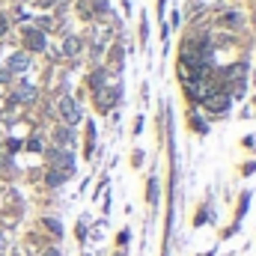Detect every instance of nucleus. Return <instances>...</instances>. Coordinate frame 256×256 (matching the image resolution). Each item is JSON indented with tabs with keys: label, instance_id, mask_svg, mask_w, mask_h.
<instances>
[{
	"label": "nucleus",
	"instance_id": "6ab92c4d",
	"mask_svg": "<svg viewBox=\"0 0 256 256\" xmlns=\"http://www.w3.org/2000/svg\"><path fill=\"white\" fill-rule=\"evenodd\" d=\"M119 256H122V254H119Z\"/></svg>",
	"mask_w": 256,
	"mask_h": 256
},
{
	"label": "nucleus",
	"instance_id": "f03ea898",
	"mask_svg": "<svg viewBox=\"0 0 256 256\" xmlns=\"http://www.w3.org/2000/svg\"><path fill=\"white\" fill-rule=\"evenodd\" d=\"M51 167L60 170V173H72V167H75L72 152H69V149H54V152H51Z\"/></svg>",
	"mask_w": 256,
	"mask_h": 256
},
{
	"label": "nucleus",
	"instance_id": "dca6fc26",
	"mask_svg": "<svg viewBox=\"0 0 256 256\" xmlns=\"http://www.w3.org/2000/svg\"><path fill=\"white\" fill-rule=\"evenodd\" d=\"M3 33H6V18L0 15V36H3Z\"/></svg>",
	"mask_w": 256,
	"mask_h": 256
},
{
	"label": "nucleus",
	"instance_id": "2eb2a0df",
	"mask_svg": "<svg viewBox=\"0 0 256 256\" xmlns=\"http://www.w3.org/2000/svg\"><path fill=\"white\" fill-rule=\"evenodd\" d=\"M36 3H39V6H54L57 0H36Z\"/></svg>",
	"mask_w": 256,
	"mask_h": 256
},
{
	"label": "nucleus",
	"instance_id": "f8f14e48",
	"mask_svg": "<svg viewBox=\"0 0 256 256\" xmlns=\"http://www.w3.org/2000/svg\"><path fill=\"white\" fill-rule=\"evenodd\" d=\"M45 227H48V230H51V233H57V236H60V233H63V227H60V224H57V221H51V218H48V221H45Z\"/></svg>",
	"mask_w": 256,
	"mask_h": 256
},
{
	"label": "nucleus",
	"instance_id": "ddd939ff",
	"mask_svg": "<svg viewBox=\"0 0 256 256\" xmlns=\"http://www.w3.org/2000/svg\"><path fill=\"white\" fill-rule=\"evenodd\" d=\"M101 81H104V75H101V72H95V75H92V86L98 89V86H101Z\"/></svg>",
	"mask_w": 256,
	"mask_h": 256
},
{
	"label": "nucleus",
	"instance_id": "20e7f679",
	"mask_svg": "<svg viewBox=\"0 0 256 256\" xmlns=\"http://www.w3.org/2000/svg\"><path fill=\"white\" fill-rule=\"evenodd\" d=\"M206 107L215 110V113H221V110L230 107V95H227V92H224V95H221V92H212V95L206 98Z\"/></svg>",
	"mask_w": 256,
	"mask_h": 256
},
{
	"label": "nucleus",
	"instance_id": "f257e3e1",
	"mask_svg": "<svg viewBox=\"0 0 256 256\" xmlns=\"http://www.w3.org/2000/svg\"><path fill=\"white\" fill-rule=\"evenodd\" d=\"M60 116H63L69 125H78V122H81V107L75 104L72 95H63V98H60Z\"/></svg>",
	"mask_w": 256,
	"mask_h": 256
},
{
	"label": "nucleus",
	"instance_id": "f3484780",
	"mask_svg": "<svg viewBox=\"0 0 256 256\" xmlns=\"http://www.w3.org/2000/svg\"><path fill=\"white\" fill-rule=\"evenodd\" d=\"M45 256H60V254H57V251H48V254H45Z\"/></svg>",
	"mask_w": 256,
	"mask_h": 256
},
{
	"label": "nucleus",
	"instance_id": "39448f33",
	"mask_svg": "<svg viewBox=\"0 0 256 256\" xmlns=\"http://www.w3.org/2000/svg\"><path fill=\"white\" fill-rule=\"evenodd\" d=\"M12 98H15V101H33V98H36V86L24 81V84L15 86V95H12Z\"/></svg>",
	"mask_w": 256,
	"mask_h": 256
},
{
	"label": "nucleus",
	"instance_id": "1a4fd4ad",
	"mask_svg": "<svg viewBox=\"0 0 256 256\" xmlns=\"http://www.w3.org/2000/svg\"><path fill=\"white\" fill-rule=\"evenodd\" d=\"M54 140H57L60 146H69V143H72V131H69V128H54Z\"/></svg>",
	"mask_w": 256,
	"mask_h": 256
},
{
	"label": "nucleus",
	"instance_id": "0eeeda50",
	"mask_svg": "<svg viewBox=\"0 0 256 256\" xmlns=\"http://www.w3.org/2000/svg\"><path fill=\"white\" fill-rule=\"evenodd\" d=\"M116 98H119V89L113 86V89H107V92L98 95V107H101V110H110V107L116 104Z\"/></svg>",
	"mask_w": 256,
	"mask_h": 256
},
{
	"label": "nucleus",
	"instance_id": "9d476101",
	"mask_svg": "<svg viewBox=\"0 0 256 256\" xmlns=\"http://www.w3.org/2000/svg\"><path fill=\"white\" fill-rule=\"evenodd\" d=\"M66 179H69V173H60V170H51V173H48V185H51V188L63 185Z\"/></svg>",
	"mask_w": 256,
	"mask_h": 256
},
{
	"label": "nucleus",
	"instance_id": "423d86ee",
	"mask_svg": "<svg viewBox=\"0 0 256 256\" xmlns=\"http://www.w3.org/2000/svg\"><path fill=\"white\" fill-rule=\"evenodd\" d=\"M27 66H30V57H27V54H12V57H9L6 72H9V75H12V72H24Z\"/></svg>",
	"mask_w": 256,
	"mask_h": 256
},
{
	"label": "nucleus",
	"instance_id": "9b49d317",
	"mask_svg": "<svg viewBox=\"0 0 256 256\" xmlns=\"http://www.w3.org/2000/svg\"><path fill=\"white\" fill-rule=\"evenodd\" d=\"M27 149H30V152H42V140H39V137H30V140H27Z\"/></svg>",
	"mask_w": 256,
	"mask_h": 256
},
{
	"label": "nucleus",
	"instance_id": "a211bd4d",
	"mask_svg": "<svg viewBox=\"0 0 256 256\" xmlns=\"http://www.w3.org/2000/svg\"><path fill=\"white\" fill-rule=\"evenodd\" d=\"M0 248H3V236H0Z\"/></svg>",
	"mask_w": 256,
	"mask_h": 256
},
{
	"label": "nucleus",
	"instance_id": "7ed1b4c3",
	"mask_svg": "<svg viewBox=\"0 0 256 256\" xmlns=\"http://www.w3.org/2000/svg\"><path fill=\"white\" fill-rule=\"evenodd\" d=\"M24 45H27L30 51H45V33L36 30V27L24 30Z\"/></svg>",
	"mask_w": 256,
	"mask_h": 256
},
{
	"label": "nucleus",
	"instance_id": "6e6552de",
	"mask_svg": "<svg viewBox=\"0 0 256 256\" xmlns=\"http://www.w3.org/2000/svg\"><path fill=\"white\" fill-rule=\"evenodd\" d=\"M78 51H81V39H78V36H69V39L63 42V54H66V57H75Z\"/></svg>",
	"mask_w": 256,
	"mask_h": 256
},
{
	"label": "nucleus",
	"instance_id": "4468645a",
	"mask_svg": "<svg viewBox=\"0 0 256 256\" xmlns=\"http://www.w3.org/2000/svg\"><path fill=\"white\" fill-rule=\"evenodd\" d=\"M6 81H9V72L3 69V72H0V84H6Z\"/></svg>",
	"mask_w": 256,
	"mask_h": 256
}]
</instances>
